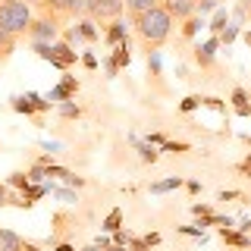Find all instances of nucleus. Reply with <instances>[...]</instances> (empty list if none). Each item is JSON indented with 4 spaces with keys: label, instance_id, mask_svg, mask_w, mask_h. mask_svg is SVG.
Masks as SVG:
<instances>
[{
    "label": "nucleus",
    "instance_id": "f257e3e1",
    "mask_svg": "<svg viewBox=\"0 0 251 251\" xmlns=\"http://www.w3.org/2000/svg\"><path fill=\"white\" fill-rule=\"evenodd\" d=\"M132 22H135V31H138L141 41H145L148 53L157 50V47H160V44L170 38V31H173V16L163 10V6H154V10L135 16Z\"/></svg>",
    "mask_w": 251,
    "mask_h": 251
},
{
    "label": "nucleus",
    "instance_id": "f03ea898",
    "mask_svg": "<svg viewBox=\"0 0 251 251\" xmlns=\"http://www.w3.org/2000/svg\"><path fill=\"white\" fill-rule=\"evenodd\" d=\"M35 13H31V0H0V28L10 35H25Z\"/></svg>",
    "mask_w": 251,
    "mask_h": 251
},
{
    "label": "nucleus",
    "instance_id": "7ed1b4c3",
    "mask_svg": "<svg viewBox=\"0 0 251 251\" xmlns=\"http://www.w3.org/2000/svg\"><path fill=\"white\" fill-rule=\"evenodd\" d=\"M31 47H35V53H38V57L50 60L57 69H69V66H75V60H78V53L73 50V44H66V41H60V44L31 41Z\"/></svg>",
    "mask_w": 251,
    "mask_h": 251
},
{
    "label": "nucleus",
    "instance_id": "20e7f679",
    "mask_svg": "<svg viewBox=\"0 0 251 251\" xmlns=\"http://www.w3.org/2000/svg\"><path fill=\"white\" fill-rule=\"evenodd\" d=\"M25 35L31 38V41H47V44H53V38L60 35V16H53V13L35 16Z\"/></svg>",
    "mask_w": 251,
    "mask_h": 251
},
{
    "label": "nucleus",
    "instance_id": "39448f33",
    "mask_svg": "<svg viewBox=\"0 0 251 251\" xmlns=\"http://www.w3.org/2000/svg\"><path fill=\"white\" fill-rule=\"evenodd\" d=\"M126 10V0H85V13L94 22L104 19H120V13Z\"/></svg>",
    "mask_w": 251,
    "mask_h": 251
},
{
    "label": "nucleus",
    "instance_id": "423d86ee",
    "mask_svg": "<svg viewBox=\"0 0 251 251\" xmlns=\"http://www.w3.org/2000/svg\"><path fill=\"white\" fill-rule=\"evenodd\" d=\"M41 13L53 16H82L85 13V0H38Z\"/></svg>",
    "mask_w": 251,
    "mask_h": 251
},
{
    "label": "nucleus",
    "instance_id": "0eeeda50",
    "mask_svg": "<svg viewBox=\"0 0 251 251\" xmlns=\"http://www.w3.org/2000/svg\"><path fill=\"white\" fill-rule=\"evenodd\" d=\"M160 6L173 16V22H185L198 13V0H160Z\"/></svg>",
    "mask_w": 251,
    "mask_h": 251
},
{
    "label": "nucleus",
    "instance_id": "6e6552de",
    "mask_svg": "<svg viewBox=\"0 0 251 251\" xmlns=\"http://www.w3.org/2000/svg\"><path fill=\"white\" fill-rule=\"evenodd\" d=\"M217 50H220V38L214 35L210 41H204V44L195 47V63H198L201 69H210L217 63Z\"/></svg>",
    "mask_w": 251,
    "mask_h": 251
},
{
    "label": "nucleus",
    "instance_id": "1a4fd4ad",
    "mask_svg": "<svg viewBox=\"0 0 251 251\" xmlns=\"http://www.w3.org/2000/svg\"><path fill=\"white\" fill-rule=\"evenodd\" d=\"M13 110H19V113H41V110H50V100H41V98H16L13 100Z\"/></svg>",
    "mask_w": 251,
    "mask_h": 251
},
{
    "label": "nucleus",
    "instance_id": "9d476101",
    "mask_svg": "<svg viewBox=\"0 0 251 251\" xmlns=\"http://www.w3.org/2000/svg\"><path fill=\"white\" fill-rule=\"evenodd\" d=\"M75 91H78V82H75L73 75H66L57 88L47 94V100H50V104H53V100H69V98H75Z\"/></svg>",
    "mask_w": 251,
    "mask_h": 251
},
{
    "label": "nucleus",
    "instance_id": "9b49d317",
    "mask_svg": "<svg viewBox=\"0 0 251 251\" xmlns=\"http://www.w3.org/2000/svg\"><path fill=\"white\" fill-rule=\"evenodd\" d=\"M28 242L19 239L13 229H0V251H25Z\"/></svg>",
    "mask_w": 251,
    "mask_h": 251
},
{
    "label": "nucleus",
    "instance_id": "f8f14e48",
    "mask_svg": "<svg viewBox=\"0 0 251 251\" xmlns=\"http://www.w3.org/2000/svg\"><path fill=\"white\" fill-rule=\"evenodd\" d=\"M220 239L226 245H235V248H251V235L245 232H232V229H220Z\"/></svg>",
    "mask_w": 251,
    "mask_h": 251
},
{
    "label": "nucleus",
    "instance_id": "ddd939ff",
    "mask_svg": "<svg viewBox=\"0 0 251 251\" xmlns=\"http://www.w3.org/2000/svg\"><path fill=\"white\" fill-rule=\"evenodd\" d=\"M126 41V22L123 19H113L110 22V28H107V44H123Z\"/></svg>",
    "mask_w": 251,
    "mask_h": 251
},
{
    "label": "nucleus",
    "instance_id": "4468645a",
    "mask_svg": "<svg viewBox=\"0 0 251 251\" xmlns=\"http://www.w3.org/2000/svg\"><path fill=\"white\" fill-rule=\"evenodd\" d=\"M154 6H160V0H126V10L132 13V19L148 13V10H154Z\"/></svg>",
    "mask_w": 251,
    "mask_h": 251
},
{
    "label": "nucleus",
    "instance_id": "2eb2a0df",
    "mask_svg": "<svg viewBox=\"0 0 251 251\" xmlns=\"http://www.w3.org/2000/svg\"><path fill=\"white\" fill-rule=\"evenodd\" d=\"M232 104H235V113L239 116H251V104H248V91L245 88L232 91Z\"/></svg>",
    "mask_w": 251,
    "mask_h": 251
},
{
    "label": "nucleus",
    "instance_id": "dca6fc26",
    "mask_svg": "<svg viewBox=\"0 0 251 251\" xmlns=\"http://www.w3.org/2000/svg\"><path fill=\"white\" fill-rule=\"evenodd\" d=\"M13 50H16V35H10V31L0 28V63L10 60V57H13Z\"/></svg>",
    "mask_w": 251,
    "mask_h": 251
},
{
    "label": "nucleus",
    "instance_id": "f3484780",
    "mask_svg": "<svg viewBox=\"0 0 251 251\" xmlns=\"http://www.w3.org/2000/svg\"><path fill=\"white\" fill-rule=\"evenodd\" d=\"M179 185H182V179H179V176H170V179H163V182H154L151 192L160 195V192H173V188H179Z\"/></svg>",
    "mask_w": 251,
    "mask_h": 251
},
{
    "label": "nucleus",
    "instance_id": "a211bd4d",
    "mask_svg": "<svg viewBox=\"0 0 251 251\" xmlns=\"http://www.w3.org/2000/svg\"><path fill=\"white\" fill-rule=\"evenodd\" d=\"M60 116H63V120H78V116H82V107L73 104V100H63V104H60Z\"/></svg>",
    "mask_w": 251,
    "mask_h": 251
},
{
    "label": "nucleus",
    "instance_id": "6ab92c4d",
    "mask_svg": "<svg viewBox=\"0 0 251 251\" xmlns=\"http://www.w3.org/2000/svg\"><path fill=\"white\" fill-rule=\"evenodd\" d=\"M120 223H123V210L116 207V210H110V214H107L104 229H107V232H120Z\"/></svg>",
    "mask_w": 251,
    "mask_h": 251
},
{
    "label": "nucleus",
    "instance_id": "aec40b11",
    "mask_svg": "<svg viewBox=\"0 0 251 251\" xmlns=\"http://www.w3.org/2000/svg\"><path fill=\"white\" fill-rule=\"evenodd\" d=\"M6 204H19V207H28V201H25V198H13L10 188L0 182V207H6Z\"/></svg>",
    "mask_w": 251,
    "mask_h": 251
},
{
    "label": "nucleus",
    "instance_id": "412c9836",
    "mask_svg": "<svg viewBox=\"0 0 251 251\" xmlns=\"http://www.w3.org/2000/svg\"><path fill=\"white\" fill-rule=\"evenodd\" d=\"M78 31H82L85 41H98V28H94V19H82V22H78Z\"/></svg>",
    "mask_w": 251,
    "mask_h": 251
},
{
    "label": "nucleus",
    "instance_id": "4be33fe9",
    "mask_svg": "<svg viewBox=\"0 0 251 251\" xmlns=\"http://www.w3.org/2000/svg\"><path fill=\"white\" fill-rule=\"evenodd\" d=\"M113 60H116V66H129V41H123V44H116V53H113Z\"/></svg>",
    "mask_w": 251,
    "mask_h": 251
},
{
    "label": "nucleus",
    "instance_id": "5701e85b",
    "mask_svg": "<svg viewBox=\"0 0 251 251\" xmlns=\"http://www.w3.org/2000/svg\"><path fill=\"white\" fill-rule=\"evenodd\" d=\"M198 28H201V19H198V16L185 19L182 22V38H195V35H198Z\"/></svg>",
    "mask_w": 251,
    "mask_h": 251
},
{
    "label": "nucleus",
    "instance_id": "b1692460",
    "mask_svg": "<svg viewBox=\"0 0 251 251\" xmlns=\"http://www.w3.org/2000/svg\"><path fill=\"white\" fill-rule=\"evenodd\" d=\"M28 182H31V179L25 176V173H13V176H10V185L13 188H22V192L28 188Z\"/></svg>",
    "mask_w": 251,
    "mask_h": 251
},
{
    "label": "nucleus",
    "instance_id": "393cba45",
    "mask_svg": "<svg viewBox=\"0 0 251 251\" xmlns=\"http://www.w3.org/2000/svg\"><path fill=\"white\" fill-rule=\"evenodd\" d=\"M235 38H239V25H229V28H223V35H220V44H232Z\"/></svg>",
    "mask_w": 251,
    "mask_h": 251
},
{
    "label": "nucleus",
    "instance_id": "a878e982",
    "mask_svg": "<svg viewBox=\"0 0 251 251\" xmlns=\"http://www.w3.org/2000/svg\"><path fill=\"white\" fill-rule=\"evenodd\" d=\"M63 38H66V44H78V41H85V38H82V31H78V25L66 28V35H63Z\"/></svg>",
    "mask_w": 251,
    "mask_h": 251
},
{
    "label": "nucleus",
    "instance_id": "bb28decb",
    "mask_svg": "<svg viewBox=\"0 0 251 251\" xmlns=\"http://www.w3.org/2000/svg\"><path fill=\"white\" fill-rule=\"evenodd\" d=\"M223 25H226V13L220 10V13H217V19H214V25H210V31H214V35L220 38V35H223Z\"/></svg>",
    "mask_w": 251,
    "mask_h": 251
},
{
    "label": "nucleus",
    "instance_id": "cd10ccee",
    "mask_svg": "<svg viewBox=\"0 0 251 251\" xmlns=\"http://www.w3.org/2000/svg\"><path fill=\"white\" fill-rule=\"evenodd\" d=\"M198 104H201V98H195V94H192V98H185L182 104H179V110H182V113H192V110L198 107Z\"/></svg>",
    "mask_w": 251,
    "mask_h": 251
},
{
    "label": "nucleus",
    "instance_id": "c85d7f7f",
    "mask_svg": "<svg viewBox=\"0 0 251 251\" xmlns=\"http://www.w3.org/2000/svg\"><path fill=\"white\" fill-rule=\"evenodd\" d=\"M138 151H141V160H145V163H154V160H157V151H154V148H148V145H141V148H138Z\"/></svg>",
    "mask_w": 251,
    "mask_h": 251
},
{
    "label": "nucleus",
    "instance_id": "c756f323",
    "mask_svg": "<svg viewBox=\"0 0 251 251\" xmlns=\"http://www.w3.org/2000/svg\"><path fill=\"white\" fill-rule=\"evenodd\" d=\"M163 151H173V154H182V151H188V145H182V141H167V145H163Z\"/></svg>",
    "mask_w": 251,
    "mask_h": 251
},
{
    "label": "nucleus",
    "instance_id": "7c9ffc66",
    "mask_svg": "<svg viewBox=\"0 0 251 251\" xmlns=\"http://www.w3.org/2000/svg\"><path fill=\"white\" fill-rule=\"evenodd\" d=\"M195 217H214V210H210V204H195Z\"/></svg>",
    "mask_w": 251,
    "mask_h": 251
},
{
    "label": "nucleus",
    "instance_id": "2f4dec72",
    "mask_svg": "<svg viewBox=\"0 0 251 251\" xmlns=\"http://www.w3.org/2000/svg\"><path fill=\"white\" fill-rule=\"evenodd\" d=\"M239 173H245V176H251V154L245 157V160L239 163Z\"/></svg>",
    "mask_w": 251,
    "mask_h": 251
},
{
    "label": "nucleus",
    "instance_id": "473e14b6",
    "mask_svg": "<svg viewBox=\"0 0 251 251\" xmlns=\"http://www.w3.org/2000/svg\"><path fill=\"white\" fill-rule=\"evenodd\" d=\"M82 63H85V66H88V69H98V60H94L91 53H85V57H82Z\"/></svg>",
    "mask_w": 251,
    "mask_h": 251
},
{
    "label": "nucleus",
    "instance_id": "72a5a7b5",
    "mask_svg": "<svg viewBox=\"0 0 251 251\" xmlns=\"http://www.w3.org/2000/svg\"><path fill=\"white\" fill-rule=\"evenodd\" d=\"M157 242H160V235H157V232H151V235H145V245H148V248H151V245H157Z\"/></svg>",
    "mask_w": 251,
    "mask_h": 251
},
{
    "label": "nucleus",
    "instance_id": "f704fd0d",
    "mask_svg": "<svg viewBox=\"0 0 251 251\" xmlns=\"http://www.w3.org/2000/svg\"><path fill=\"white\" fill-rule=\"evenodd\" d=\"M182 232H185V235H201L198 226H182Z\"/></svg>",
    "mask_w": 251,
    "mask_h": 251
},
{
    "label": "nucleus",
    "instance_id": "c9c22d12",
    "mask_svg": "<svg viewBox=\"0 0 251 251\" xmlns=\"http://www.w3.org/2000/svg\"><path fill=\"white\" fill-rule=\"evenodd\" d=\"M57 251H75V248L69 245V242H60V245H57Z\"/></svg>",
    "mask_w": 251,
    "mask_h": 251
},
{
    "label": "nucleus",
    "instance_id": "e433bc0d",
    "mask_svg": "<svg viewBox=\"0 0 251 251\" xmlns=\"http://www.w3.org/2000/svg\"><path fill=\"white\" fill-rule=\"evenodd\" d=\"M107 251H126V248H123V245H116V242H113V245H110Z\"/></svg>",
    "mask_w": 251,
    "mask_h": 251
},
{
    "label": "nucleus",
    "instance_id": "4c0bfd02",
    "mask_svg": "<svg viewBox=\"0 0 251 251\" xmlns=\"http://www.w3.org/2000/svg\"><path fill=\"white\" fill-rule=\"evenodd\" d=\"M242 38H245V44L251 47V31H245V35H242Z\"/></svg>",
    "mask_w": 251,
    "mask_h": 251
},
{
    "label": "nucleus",
    "instance_id": "58836bf2",
    "mask_svg": "<svg viewBox=\"0 0 251 251\" xmlns=\"http://www.w3.org/2000/svg\"><path fill=\"white\" fill-rule=\"evenodd\" d=\"M25 251H41V248H38V245H31V242H28V248Z\"/></svg>",
    "mask_w": 251,
    "mask_h": 251
},
{
    "label": "nucleus",
    "instance_id": "ea45409f",
    "mask_svg": "<svg viewBox=\"0 0 251 251\" xmlns=\"http://www.w3.org/2000/svg\"><path fill=\"white\" fill-rule=\"evenodd\" d=\"M248 100H251V91H248Z\"/></svg>",
    "mask_w": 251,
    "mask_h": 251
}]
</instances>
